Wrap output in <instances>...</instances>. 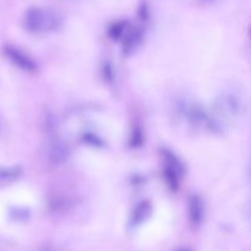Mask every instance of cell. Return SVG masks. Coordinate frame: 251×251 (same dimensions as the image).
I'll use <instances>...</instances> for the list:
<instances>
[{"label":"cell","mask_w":251,"mask_h":251,"mask_svg":"<svg viewBox=\"0 0 251 251\" xmlns=\"http://www.w3.org/2000/svg\"><path fill=\"white\" fill-rule=\"evenodd\" d=\"M25 27L32 33H44L58 29L63 24L60 15L48 7H31L25 15Z\"/></svg>","instance_id":"obj_1"},{"label":"cell","mask_w":251,"mask_h":251,"mask_svg":"<svg viewBox=\"0 0 251 251\" xmlns=\"http://www.w3.org/2000/svg\"><path fill=\"white\" fill-rule=\"evenodd\" d=\"M5 55L7 56L10 61H11L14 65H16L17 68L22 69L25 71H34L37 69V65L34 64V61L31 58H28L27 55H25L21 50H19L17 48L11 46H6L4 48Z\"/></svg>","instance_id":"obj_2"},{"label":"cell","mask_w":251,"mask_h":251,"mask_svg":"<svg viewBox=\"0 0 251 251\" xmlns=\"http://www.w3.org/2000/svg\"><path fill=\"white\" fill-rule=\"evenodd\" d=\"M69 154H70L69 147L63 142H56L51 147L49 158H50V162L53 164H63L64 162L68 161Z\"/></svg>","instance_id":"obj_3"},{"label":"cell","mask_w":251,"mask_h":251,"mask_svg":"<svg viewBox=\"0 0 251 251\" xmlns=\"http://www.w3.org/2000/svg\"><path fill=\"white\" fill-rule=\"evenodd\" d=\"M203 215V207L202 202L198 196H194L189 201V217L193 225H200L201 220H202Z\"/></svg>","instance_id":"obj_4"},{"label":"cell","mask_w":251,"mask_h":251,"mask_svg":"<svg viewBox=\"0 0 251 251\" xmlns=\"http://www.w3.org/2000/svg\"><path fill=\"white\" fill-rule=\"evenodd\" d=\"M142 39V29L140 27L135 28L134 31L130 32L124 41V53L129 54L130 51L134 50L140 44Z\"/></svg>","instance_id":"obj_5"},{"label":"cell","mask_w":251,"mask_h":251,"mask_svg":"<svg viewBox=\"0 0 251 251\" xmlns=\"http://www.w3.org/2000/svg\"><path fill=\"white\" fill-rule=\"evenodd\" d=\"M151 205L147 202H142L139 207H136L134 216H132V221H134L135 225H139V223L144 222L146 218H149L151 215Z\"/></svg>","instance_id":"obj_6"},{"label":"cell","mask_w":251,"mask_h":251,"mask_svg":"<svg viewBox=\"0 0 251 251\" xmlns=\"http://www.w3.org/2000/svg\"><path fill=\"white\" fill-rule=\"evenodd\" d=\"M125 27H126V22L125 21H119L113 24L109 28L110 37H112V38H119L123 34V32H124Z\"/></svg>","instance_id":"obj_7"},{"label":"cell","mask_w":251,"mask_h":251,"mask_svg":"<svg viewBox=\"0 0 251 251\" xmlns=\"http://www.w3.org/2000/svg\"><path fill=\"white\" fill-rule=\"evenodd\" d=\"M180 251H189V250H180Z\"/></svg>","instance_id":"obj_8"}]
</instances>
